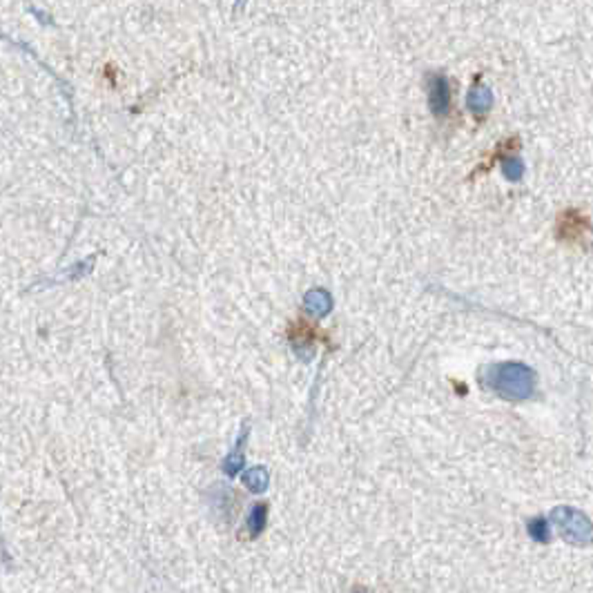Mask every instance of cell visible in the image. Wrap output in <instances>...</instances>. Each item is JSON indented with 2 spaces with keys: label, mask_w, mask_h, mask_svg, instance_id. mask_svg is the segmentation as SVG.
<instances>
[{
  "label": "cell",
  "mask_w": 593,
  "mask_h": 593,
  "mask_svg": "<svg viewBox=\"0 0 593 593\" xmlns=\"http://www.w3.org/2000/svg\"><path fill=\"white\" fill-rule=\"evenodd\" d=\"M537 375L531 366L522 362L493 364L486 370V386L508 401H524L535 393Z\"/></svg>",
  "instance_id": "obj_1"
},
{
  "label": "cell",
  "mask_w": 593,
  "mask_h": 593,
  "mask_svg": "<svg viewBox=\"0 0 593 593\" xmlns=\"http://www.w3.org/2000/svg\"><path fill=\"white\" fill-rule=\"evenodd\" d=\"M243 484H246L252 493H263L270 484V475L263 466H252V469L243 473Z\"/></svg>",
  "instance_id": "obj_8"
},
{
  "label": "cell",
  "mask_w": 593,
  "mask_h": 593,
  "mask_svg": "<svg viewBox=\"0 0 593 593\" xmlns=\"http://www.w3.org/2000/svg\"><path fill=\"white\" fill-rule=\"evenodd\" d=\"M428 105L431 112L435 116H446L451 108V85L446 76L442 74H433L428 81Z\"/></svg>",
  "instance_id": "obj_4"
},
{
  "label": "cell",
  "mask_w": 593,
  "mask_h": 593,
  "mask_svg": "<svg viewBox=\"0 0 593 593\" xmlns=\"http://www.w3.org/2000/svg\"><path fill=\"white\" fill-rule=\"evenodd\" d=\"M268 522V506L266 504H254L248 515V533L250 537H257Z\"/></svg>",
  "instance_id": "obj_9"
},
{
  "label": "cell",
  "mask_w": 593,
  "mask_h": 593,
  "mask_svg": "<svg viewBox=\"0 0 593 593\" xmlns=\"http://www.w3.org/2000/svg\"><path fill=\"white\" fill-rule=\"evenodd\" d=\"M528 535H531L535 542H542L546 544L551 540V528H549V522L542 520V517H535V520L528 522Z\"/></svg>",
  "instance_id": "obj_11"
},
{
  "label": "cell",
  "mask_w": 593,
  "mask_h": 593,
  "mask_svg": "<svg viewBox=\"0 0 593 593\" xmlns=\"http://www.w3.org/2000/svg\"><path fill=\"white\" fill-rule=\"evenodd\" d=\"M551 522L558 526L569 544L574 546H589L593 542V522L589 517L571 506H556L551 511Z\"/></svg>",
  "instance_id": "obj_2"
},
{
  "label": "cell",
  "mask_w": 593,
  "mask_h": 593,
  "mask_svg": "<svg viewBox=\"0 0 593 593\" xmlns=\"http://www.w3.org/2000/svg\"><path fill=\"white\" fill-rule=\"evenodd\" d=\"M502 172H504V176L508 178V181H520V178L524 176V163L520 161V158H515V156H508V158H504L502 161Z\"/></svg>",
  "instance_id": "obj_10"
},
{
  "label": "cell",
  "mask_w": 593,
  "mask_h": 593,
  "mask_svg": "<svg viewBox=\"0 0 593 593\" xmlns=\"http://www.w3.org/2000/svg\"><path fill=\"white\" fill-rule=\"evenodd\" d=\"M466 105L473 114H486L493 108V92L489 87H473L469 92V99H466Z\"/></svg>",
  "instance_id": "obj_7"
},
{
  "label": "cell",
  "mask_w": 593,
  "mask_h": 593,
  "mask_svg": "<svg viewBox=\"0 0 593 593\" xmlns=\"http://www.w3.org/2000/svg\"><path fill=\"white\" fill-rule=\"evenodd\" d=\"M589 219L582 217L578 210H567L558 219V237L562 241H580L585 235H589Z\"/></svg>",
  "instance_id": "obj_3"
},
{
  "label": "cell",
  "mask_w": 593,
  "mask_h": 593,
  "mask_svg": "<svg viewBox=\"0 0 593 593\" xmlns=\"http://www.w3.org/2000/svg\"><path fill=\"white\" fill-rule=\"evenodd\" d=\"M248 435H250V424L246 421L243 424V428L239 433V437L235 442V446H232V451L228 453V458L224 460V471L226 475H237L239 471H243V464H246V455H243V449H246V442H248Z\"/></svg>",
  "instance_id": "obj_5"
},
{
  "label": "cell",
  "mask_w": 593,
  "mask_h": 593,
  "mask_svg": "<svg viewBox=\"0 0 593 593\" xmlns=\"http://www.w3.org/2000/svg\"><path fill=\"white\" fill-rule=\"evenodd\" d=\"M303 308L315 317H326L333 310V296L324 288H312L303 294Z\"/></svg>",
  "instance_id": "obj_6"
}]
</instances>
